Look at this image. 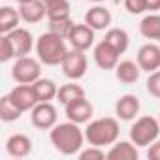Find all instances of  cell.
I'll return each mask as SVG.
<instances>
[{
    "instance_id": "obj_1",
    "label": "cell",
    "mask_w": 160,
    "mask_h": 160,
    "mask_svg": "<svg viewBox=\"0 0 160 160\" xmlns=\"http://www.w3.org/2000/svg\"><path fill=\"white\" fill-rule=\"evenodd\" d=\"M49 139L55 145V149L60 154L72 156V154H79V151L83 149L85 139V132L79 128L77 122H57L51 130H49Z\"/></svg>"
},
{
    "instance_id": "obj_2",
    "label": "cell",
    "mask_w": 160,
    "mask_h": 160,
    "mask_svg": "<svg viewBox=\"0 0 160 160\" xmlns=\"http://www.w3.org/2000/svg\"><path fill=\"white\" fill-rule=\"evenodd\" d=\"M68 45H66V38L47 30L43 32L38 40H36V55L40 58L42 64L45 66H58L62 64L66 53H68Z\"/></svg>"
},
{
    "instance_id": "obj_3",
    "label": "cell",
    "mask_w": 160,
    "mask_h": 160,
    "mask_svg": "<svg viewBox=\"0 0 160 160\" xmlns=\"http://www.w3.org/2000/svg\"><path fill=\"white\" fill-rule=\"evenodd\" d=\"M119 121L113 117H102V119H94L89 121L87 128H85V139L89 141V145H96V147H106V145H113L119 139Z\"/></svg>"
},
{
    "instance_id": "obj_4",
    "label": "cell",
    "mask_w": 160,
    "mask_h": 160,
    "mask_svg": "<svg viewBox=\"0 0 160 160\" xmlns=\"http://www.w3.org/2000/svg\"><path fill=\"white\" fill-rule=\"evenodd\" d=\"M158 134H160V122L151 115L136 119V122L130 126V141L138 147H149L152 141L158 139Z\"/></svg>"
},
{
    "instance_id": "obj_5",
    "label": "cell",
    "mask_w": 160,
    "mask_h": 160,
    "mask_svg": "<svg viewBox=\"0 0 160 160\" xmlns=\"http://www.w3.org/2000/svg\"><path fill=\"white\" fill-rule=\"evenodd\" d=\"M12 77L15 83H25V85H32L34 81L42 77V62L40 58H32V57H19L12 68Z\"/></svg>"
},
{
    "instance_id": "obj_6",
    "label": "cell",
    "mask_w": 160,
    "mask_h": 160,
    "mask_svg": "<svg viewBox=\"0 0 160 160\" xmlns=\"http://www.w3.org/2000/svg\"><path fill=\"white\" fill-rule=\"evenodd\" d=\"M64 75L72 81H77V79L85 77L87 73V68H89V62H87V57H85V51H79V49H70L60 64Z\"/></svg>"
},
{
    "instance_id": "obj_7",
    "label": "cell",
    "mask_w": 160,
    "mask_h": 160,
    "mask_svg": "<svg viewBox=\"0 0 160 160\" xmlns=\"http://www.w3.org/2000/svg\"><path fill=\"white\" fill-rule=\"evenodd\" d=\"M57 108L51 102H38L30 109V121L36 128L40 130H51L57 124Z\"/></svg>"
},
{
    "instance_id": "obj_8",
    "label": "cell",
    "mask_w": 160,
    "mask_h": 160,
    "mask_svg": "<svg viewBox=\"0 0 160 160\" xmlns=\"http://www.w3.org/2000/svg\"><path fill=\"white\" fill-rule=\"evenodd\" d=\"M64 111H66L68 121L77 122V124H85V122H89L92 119L94 108H92V104L85 96H81V98H75L70 104H66L64 106Z\"/></svg>"
},
{
    "instance_id": "obj_9",
    "label": "cell",
    "mask_w": 160,
    "mask_h": 160,
    "mask_svg": "<svg viewBox=\"0 0 160 160\" xmlns=\"http://www.w3.org/2000/svg\"><path fill=\"white\" fill-rule=\"evenodd\" d=\"M94 28H91L85 21L79 23V25H73L70 36H68V42L72 45V49H79V51H87L94 45Z\"/></svg>"
},
{
    "instance_id": "obj_10",
    "label": "cell",
    "mask_w": 160,
    "mask_h": 160,
    "mask_svg": "<svg viewBox=\"0 0 160 160\" xmlns=\"http://www.w3.org/2000/svg\"><path fill=\"white\" fill-rule=\"evenodd\" d=\"M6 36H8V40H10L12 47H13L15 58L30 55L32 47H36V43H34V38H32V34H30L27 28H21V27H17L15 30L8 32Z\"/></svg>"
},
{
    "instance_id": "obj_11",
    "label": "cell",
    "mask_w": 160,
    "mask_h": 160,
    "mask_svg": "<svg viewBox=\"0 0 160 160\" xmlns=\"http://www.w3.org/2000/svg\"><path fill=\"white\" fill-rule=\"evenodd\" d=\"M136 62L139 64L141 72H156L160 68V45L149 42L145 45L139 47L138 51V57H136Z\"/></svg>"
},
{
    "instance_id": "obj_12",
    "label": "cell",
    "mask_w": 160,
    "mask_h": 160,
    "mask_svg": "<svg viewBox=\"0 0 160 160\" xmlns=\"http://www.w3.org/2000/svg\"><path fill=\"white\" fill-rule=\"evenodd\" d=\"M10 98H12V102H13L23 113H25V111H30V109L38 104L34 87H32V85H25V83H19L17 87H13V89L10 91Z\"/></svg>"
},
{
    "instance_id": "obj_13",
    "label": "cell",
    "mask_w": 160,
    "mask_h": 160,
    "mask_svg": "<svg viewBox=\"0 0 160 160\" xmlns=\"http://www.w3.org/2000/svg\"><path fill=\"white\" fill-rule=\"evenodd\" d=\"M92 57H94V62L98 64V68H102V70H115L119 64V53L106 40H102L100 43L94 45Z\"/></svg>"
},
{
    "instance_id": "obj_14",
    "label": "cell",
    "mask_w": 160,
    "mask_h": 160,
    "mask_svg": "<svg viewBox=\"0 0 160 160\" xmlns=\"http://www.w3.org/2000/svg\"><path fill=\"white\" fill-rule=\"evenodd\" d=\"M139 98L136 94H122L115 102V115L121 121H134L136 115L139 113Z\"/></svg>"
},
{
    "instance_id": "obj_15",
    "label": "cell",
    "mask_w": 160,
    "mask_h": 160,
    "mask_svg": "<svg viewBox=\"0 0 160 160\" xmlns=\"http://www.w3.org/2000/svg\"><path fill=\"white\" fill-rule=\"evenodd\" d=\"M19 13L25 23L36 25L43 17H47V6L43 0H32V2H27V4H19Z\"/></svg>"
},
{
    "instance_id": "obj_16",
    "label": "cell",
    "mask_w": 160,
    "mask_h": 160,
    "mask_svg": "<svg viewBox=\"0 0 160 160\" xmlns=\"http://www.w3.org/2000/svg\"><path fill=\"white\" fill-rule=\"evenodd\" d=\"M6 151L13 158H25L32 151V139L25 134H12L6 141Z\"/></svg>"
},
{
    "instance_id": "obj_17",
    "label": "cell",
    "mask_w": 160,
    "mask_h": 160,
    "mask_svg": "<svg viewBox=\"0 0 160 160\" xmlns=\"http://www.w3.org/2000/svg\"><path fill=\"white\" fill-rule=\"evenodd\" d=\"M111 12L104 6H94L85 13V23L94 30H106L111 25Z\"/></svg>"
},
{
    "instance_id": "obj_18",
    "label": "cell",
    "mask_w": 160,
    "mask_h": 160,
    "mask_svg": "<svg viewBox=\"0 0 160 160\" xmlns=\"http://www.w3.org/2000/svg\"><path fill=\"white\" fill-rule=\"evenodd\" d=\"M138 145H134L132 141H115L106 154L108 160H138Z\"/></svg>"
},
{
    "instance_id": "obj_19",
    "label": "cell",
    "mask_w": 160,
    "mask_h": 160,
    "mask_svg": "<svg viewBox=\"0 0 160 160\" xmlns=\"http://www.w3.org/2000/svg\"><path fill=\"white\" fill-rule=\"evenodd\" d=\"M139 73H141V68L134 60H121L117 64V68H115V77L119 79L121 83H124V85L136 83L139 79Z\"/></svg>"
},
{
    "instance_id": "obj_20",
    "label": "cell",
    "mask_w": 160,
    "mask_h": 160,
    "mask_svg": "<svg viewBox=\"0 0 160 160\" xmlns=\"http://www.w3.org/2000/svg\"><path fill=\"white\" fill-rule=\"evenodd\" d=\"M32 87H34V92H36L38 102H51L58 94L57 83L53 81V79H47V77H40L38 81L32 83Z\"/></svg>"
},
{
    "instance_id": "obj_21",
    "label": "cell",
    "mask_w": 160,
    "mask_h": 160,
    "mask_svg": "<svg viewBox=\"0 0 160 160\" xmlns=\"http://www.w3.org/2000/svg\"><path fill=\"white\" fill-rule=\"evenodd\" d=\"M139 32L147 40L160 42V13H149L139 23Z\"/></svg>"
},
{
    "instance_id": "obj_22",
    "label": "cell",
    "mask_w": 160,
    "mask_h": 160,
    "mask_svg": "<svg viewBox=\"0 0 160 160\" xmlns=\"http://www.w3.org/2000/svg\"><path fill=\"white\" fill-rule=\"evenodd\" d=\"M21 21L23 19H21L19 10H13L12 6H2V10H0V32L2 34L15 30Z\"/></svg>"
},
{
    "instance_id": "obj_23",
    "label": "cell",
    "mask_w": 160,
    "mask_h": 160,
    "mask_svg": "<svg viewBox=\"0 0 160 160\" xmlns=\"http://www.w3.org/2000/svg\"><path fill=\"white\" fill-rule=\"evenodd\" d=\"M119 55H122L126 49H128V43H130V38H128V32L122 30V28H109L106 32V38H104Z\"/></svg>"
},
{
    "instance_id": "obj_24",
    "label": "cell",
    "mask_w": 160,
    "mask_h": 160,
    "mask_svg": "<svg viewBox=\"0 0 160 160\" xmlns=\"http://www.w3.org/2000/svg\"><path fill=\"white\" fill-rule=\"evenodd\" d=\"M81 96H85V89H83L81 85H77L75 81H72V83H66V85H62V87L58 89L57 100H58L62 106H66V104H70L72 100L81 98Z\"/></svg>"
},
{
    "instance_id": "obj_25",
    "label": "cell",
    "mask_w": 160,
    "mask_h": 160,
    "mask_svg": "<svg viewBox=\"0 0 160 160\" xmlns=\"http://www.w3.org/2000/svg\"><path fill=\"white\" fill-rule=\"evenodd\" d=\"M21 113H23V111L12 102L10 94L2 96V100H0V119H2L4 122H13V121H17V119L21 117Z\"/></svg>"
},
{
    "instance_id": "obj_26",
    "label": "cell",
    "mask_w": 160,
    "mask_h": 160,
    "mask_svg": "<svg viewBox=\"0 0 160 160\" xmlns=\"http://www.w3.org/2000/svg\"><path fill=\"white\" fill-rule=\"evenodd\" d=\"M45 6H47V19L49 21L70 17V2L68 0H55V2H49Z\"/></svg>"
},
{
    "instance_id": "obj_27",
    "label": "cell",
    "mask_w": 160,
    "mask_h": 160,
    "mask_svg": "<svg viewBox=\"0 0 160 160\" xmlns=\"http://www.w3.org/2000/svg\"><path fill=\"white\" fill-rule=\"evenodd\" d=\"M73 25H75V23L72 21V17H66V19H57V21H49V30L68 40V36H70V32H72Z\"/></svg>"
},
{
    "instance_id": "obj_28",
    "label": "cell",
    "mask_w": 160,
    "mask_h": 160,
    "mask_svg": "<svg viewBox=\"0 0 160 160\" xmlns=\"http://www.w3.org/2000/svg\"><path fill=\"white\" fill-rule=\"evenodd\" d=\"M147 92L154 98H160V68L156 72H151L147 77Z\"/></svg>"
},
{
    "instance_id": "obj_29",
    "label": "cell",
    "mask_w": 160,
    "mask_h": 160,
    "mask_svg": "<svg viewBox=\"0 0 160 160\" xmlns=\"http://www.w3.org/2000/svg\"><path fill=\"white\" fill-rule=\"evenodd\" d=\"M108 152L102 151V147H96V145H91L89 149H81L79 151V158L81 160H102L106 158Z\"/></svg>"
},
{
    "instance_id": "obj_30",
    "label": "cell",
    "mask_w": 160,
    "mask_h": 160,
    "mask_svg": "<svg viewBox=\"0 0 160 160\" xmlns=\"http://www.w3.org/2000/svg\"><path fill=\"white\" fill-rule=\"evenodd\" d=\"M15 58V53H13V47L8 40L6 34H2V38H0V62H8Z\"/></svg>"
},
{
    "instance_id": "obj_31",
    "label": "cell",
    "mask_w": 160,
    "mask_h": 160,
    "mask_svg": "<svg viewBox=\"0 0 160 160\" xmlns=\"http://www.w3.org/2000/svg\"><path fill=\"white\" fill-rule=\"evenodd\" d=\"M124 8L132 15H139V13L147 12V0H124Z\"/></svg>"
},
{
    "instance_id": "obj_32",
    "label": "cell",
    "mask_w": 160,
    "mask_h": 160,
    "mask_svg": "<svg viewBox=\"0 0 160 160\" xmlns=\"http://www.w3.org/2000/svg\"><path fill=\"white\" fill-rule=\"evenodd\" d=\"M147 158L149 160H160V139L152 141L147 149Z\"/></svg>"
},
{
    "instance_id": "obj_33",
    "label": "cell",
    "mask_w": 160,
    "mask_h": 160,
    "mask_svg": "<svg viewBox=\"0 0 160 160\" xmlns=\"http://www.w3.org/2000/svg\"><path fill=\"white\" fill-rule=\"evenodd\" d=\"M147 10L149 12H158L160 10V0H147Z\"/></svg>"
},
{
    "instance_id": "obj_34",
    "label": "cell",
    "mask_w": 160,
    "mask_h": 160,
    "mask_svg": "<svg viewBox=\"0 0 160 160\" xmlns=\"http://www.w3.org/2000/svg\"><path fill=\"white\" fill-rule=\"evenodd\" d=\"M17 4H27V2H32V0H15Z\"/></svg>"
},
{
    "instance_id": "obj_35",
    "label": "cell",
    "mask_w": 160,
    "mask_h": 160,
    "mask_svg": "<svg viewBox=\"0 0 160 160\" xmlns=\"http://www.w3.org/2000/svg\"><path fill=\"white\" fill-rule=\"evenodd\" d=\"M87 2H96V4H100V2H104V0H87Z\"/></svg>"
},
{
    "instance_id": "obj_36",
    "label": "cell",
    "mask_w": 160,
    "mask_h": 160,
    "mask_svg": "<svg viewBox=\"0 0 160 160\" xmlns=\"http://www.w3.org/2000/svg\"><path fill=\"white\" fill-rule=\"evenodd\" d=\"M43 2H45V4H49V2H55V0H43Z\"/></svg>"
},
{
    "instance_id": "obj_37",
    "label": "cell",
    "mask_w": 160,
    "mask_h": 160,
    "mask_svg": "<svg viewBox=\"0 0 160 160\" xmlns=\"http://www.w3.org/2000/svg\"><path fill=\"white\" fill-rule=\"evenodd\" d=\"M158 122H160V115H158Z\"/></svg>"
}]
</instances>
